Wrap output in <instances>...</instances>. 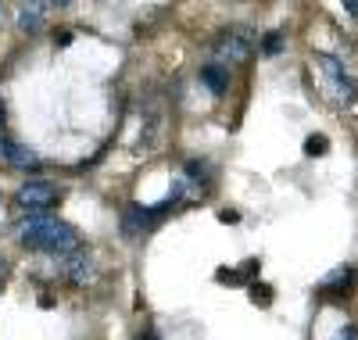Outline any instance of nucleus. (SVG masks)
Listing matches in <instances>:
<instances>
[{"instance_id": "obj_6", "label": "nucleus", "mask_w": 358, "mask_h": 340, "mask_svg": "<svg viewBox=\"0 0 358 340\" xmlns=\"http://www.w3.org/2000/svg\"><path fill=\"white\" fill-rule=\"evenodd\" d=\"M201 83L212 90L215 97H222L226 90H229V69L215 65V61H208V65H201Z\"/></svg>"}, {"instance_id": "obj_5", "label": "nucleus", "mask_w": 358, "mask_h": 340, "mask_svg": "<svg viewBox=\"0 0 358 340\" xmlns=\"http://www.w3.org/2000/svg\"><path fill=\"white\" fill-rule=\"evenodd\" d=\"M54 4H18L15 8V25L22 29V33H40V29L47 25Z\"/></svg>"}, {"instance_id": "obj_1", "label": "nucleus", "mask_w": 358, "mask_h": 340, "mask_svg": "<svg viewBox=\"0 0 358 340\" xmlns=\"http://www.w3.org/2000/svg\"><path fill=\"white\" fill-rule=\"evenodd\" d=\"M15 240L29 251H40V255H72L79 247V233L65 222V219H54V215H25V219L15 226Z\"/></svg>"}, {"instance_id": "obj_7", "label": "nucleus", "mask_w": 358, "mask_h": 340, "mask_svg": "<svg viewBox=\"0 0 358 340\" xmlns=\"http://www.w3.org/2000/svg\"><path fill=\"white\" fill-rule=\"evenodd\" d=\"M90 265H94V258H90V251H86V247H76L72 255H65V258H62V269L72 276L76 283H83V280H86Z\"/></svg>"}, {"instance_id": "obj_8", "label": "nucleus", "mask_w": 358, "mask_h": 340, "mask_svg": "<svg viewBox=\"0 0 358 340\" xmlns=\"http://www.w3.org/2000/svg\"><path fill=\"white\" fill-rule=\"evenodd\" d=\"M0 154H4L15 169H33L36 165V154L22 143H15V140H0Z\"/></svg>"}, {"instance_id": "obj_14", "label": "nucleus", "mask_w": 358, "mask_h": 340, "mask_svg": "<svg viewBox=\"0 0 358 340\" xmlns=\"http://www.w3.org/2000/svg\"><path fill=\"white\" fill-rule=\"evenodd\" d=\"M0 226H4V211H0Z\"/></svg>"}, {"instance_id": "obj_3", "label": "nucleus", "mask_w": 358, "mask_h": 340, "mask_svg": "<svg viewBox=\"0 0 358 340\" xmlns=\"http://www.w3.org/2000/svg\"><path fill=\"white\" fill-rule=\"evenodd\" d=\"M315 65L322 72V90L330 94V101L341 104V108H351L358 101V83L344 69V61H337L334 54H315Z\"/></svg>"}, {"instance_id": "obj_4", "label": "nucleus", "mask_w": 358, "mask_h": 340, "mask_svg": "<svg viewBox=\"0 0 358 340\" xmlns=\"http://www.w3.org/2000/svg\"><path fill=\"white\" fill-rule=\"evenodd\" d=\"M57 197H62V187L50 183V179H29L15 194V201L22 208H29V215H47V208L57 204Z\"/></svg>"}, {"instance_id": "obj_10", "label": "nucleus", "mask_w": 358, "mask_h": 340, "mask_svg": "<svg viewBox=\"0 0 358 340\" xmlns=\"http://www.w3.org/2000/svg\"><path fill=\"white\" fill-rule=\"evenodd\" d=\"M258 47H262L265 57H276L280 47H283V33H265V36H258Z\"/></svg>"}, {"instance_id": "obj_11", "label": "nucleus", "mask_w": 358, "mask_h": 340, "mask_svg": "<svg viewBox=\"0 0 358 340\" xmlns=\"http://www.w3.org/2000/svg\"><path fill=\"white\" fill-rule=\"evenodd\" d=\"M326 150V143H322V136H319V143H315V136L308 140V154H322Z\"/></svg>"}, {"instance_id": "obj_2", "label": "nucleus", "mask_w": 358, "mask_h": 340, "mask_svg": "<svg viewBox=\"0 0 358 340\" xmlns=\"http://www.w3.org/2000/svg\"><path fill=\"white\" fill-rule=\"evenodd\" d=\"M255 47H258V33L251 25H226L212 40V61L222 69L241 65V61H248L255 54Z\"/></svg>"}, {"instance_id": "obj_13", "label": "nucleus", "mask_w": 358, "mask_h": 340, "mask_svg": "<svg viewBox=\"0 0 358 340\" xmlns=\"http://www.w3.org/2000/svg\"><path fill=\"white\" fill-rule=\"evenodd\" d=\"M0 122H4V104H0Z\"/></svg>"}, {"instance_id": "obj_12", "label": "nucleus", "mask_w": 358, "mask_h": 340, "mask_svg": "<svg viewBox=\"0 0 358 340\" xmlns=\"http://www.w3.org/2000/svg\"><path fill=\"white\" fill-rule=\"evenodd\" d=\"M4 276H8V258L0 255V283H4Z\"/></svg>"}, {"instance_id": "obj_9", "label": "nucleus", "mask_w": 358, "mask_h": 340, "mask_svg": "<svg viewBox=\"0 0 358 340\" xmlns=\"http://www.w3.org/2000/svg\"><path fill=\"white\" fill-rule=\"evenodd\" d=\"M351 280H355V269H341V272H334L330 280L319 287V294H322V297H341V294L351 290Z\"/></svg>"}]
</instances>
